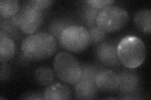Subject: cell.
<instances>
[{"instance_id": "15", "label": "cell", "mask_w": 151, "mask_h": 100, "mask_svg": "<svg viewBox=\"0 0 151 100\" xmlns=\"http://www.w3.org/2000/svg\"><path fill=\"white\" fill-rule=\"evenodd\" d=\"M19 5L17 0H1L0 1L1 16L4 20L12 19L18 13Z\"/></svg>"}, {"instance_id": "9", "label": "cell", "mask_w": 151, "mask_h": 100, "mask_svg": "<svg viewBox=\"0 0 151 100\" xmlns=\"http://www.w3.org/2000/svg\"><path fill=\"white\" fill-rule=\"evenodd\" d=\"M75 97L81 99H91L94 98L98 92L95 79L90 78H80L75 84Z\"/></svg>"}, {"instance_id": "22", "label": "cell", "mask_w": 151, "mask_h": 100, "mask_svg": "<svg viewBox=\"0 0 151 100\" xmlns=\"http://www.w3.org/2000/svg\"><path fill=\"white\" fill-rule=\"evenodd\" d=\"M24 99H43L44 97H41V94L38 93H30L28 95H26Z\"/></svg>"}, {"instance_id": "2", "label": "cell", "mask_w": 151, "mask_h": 100, "mask_svg": "<svg viewBox=\"0 0 151 100\" xmlns=\"http://www.w3.org/2000/svg\"><path fill=\"white\" fill-rule=\"evenodd\" d=\"M117 55L120 63L127 68L134 69L143 63L146 57V48L139 38L127 36L117 45Z\"/></svg>"}, {"instance_id": "21", "label": "cell", "mask_w": 151, "mask_h": 100, "mask_svg": "<svg viewBox=\"0 0 151 100\" xmlns=\"http://www.w3.org/2000/svg\"><path fill=\"white\" fill-rule=\"evenodd\" d=\"M28 2L32 6L44 11L45 9L48 8L54 3V1H51V0H34V1H30Z\"/></svg>"}, {"instance_id": "6", "label": "cell", "mask_w": 151, "mask_h": 100, "mask_svg": "<svg viewBox=\"0 0 151 100\" xmlns=\"http://www.w3.org/2000/svg\"><path fill=\"white\" fill-rule=\"evenodd\" d=\"M44 20V11L28 2L20 11L11 19L13 25L25 34L30 35L39 29Z\"/></svg>"}, {"instance_id": "14", "label": "cell", "mask_w": 151, "mask_h": 100, "mask_svg": "<svg viewBox=\"0 0 151 100\" xmlns=\"http://www.w3.org/2000/svg\"><path fill=\"white\" fill-rule=\"evenodd\" d=\"M76 25L73 21L66 18L56 19L52 21L49 26V31L50 34L53 36L55 38L58 39L62 32L66 28Z\"/></svg>"}, {"instance_id": "12", "label": "cell", "mask_w": 151, "mask_h": 100, "mask_svg": "<svg viewBox=\"0 0 151 100\" xmlns=\"http://www.w3.org/2000/svg\"><path fill=\"white\" fill-rule=\"evenodd\" d=\"M0 40V60L1 63L11 59L15 52V43L6 33L1 30Z\"/></svg>"}, {"instance_id": "11", "label": "cell", "mask_w": 151, "mask_h": 100, "mask_svg": "<svg viewBox=\"0 0 151 100\" xmlns=\"http://www.w3.org/2000/svg\"><path fill=\"white\" fill-rule=\"evenodd\" d=\"M44 99L61 100L70 99L72 97L70 89L67 86L61 83L50 84L44 93Z\"/></svg>"}, {"instance_id": "20", "label": "cell", "mask_w": 151, "mask_h": 100, "mask_svg": "<svg viewBox=\"0 0 151 100\" xmlns=\"http://www.w3.org/2000/svg\"><path fill=\"white\" fill-rule=\"evenodd\" d=\"M1 31L6 33V34L9 36V35L12 36H16L17 35V28L13 25L12 21H1ZM10 37V36H9Z\"/></svg>"}, {"instance_id": "4", "label": "cell", "mask_w": 151, "mask_h": 100, "mask_svg": "<svg viewBox=\"0 0 151 100\" xmlns=\"http://www.w3.org/2000/svg\"><path fill=\"white\" fill-rule=\"evenodd\" d=\"M54 68L59 79L67 84L74 85L81 78V66L75 57L68 52H60L55 56Z\"/></svg>"}, {"instance_id": "1", "label": "cell", "mask_w": 151, "mask_h": 100, "mask_svg": "<svg viewBox=\"0 0 151 100\" xmlns=\"http://www.w3.org/2000/svg\"><path fill=\"white\" fill-rule=\"evenodd\" d=\"M55 38L49 33H40L27 37L23 41L22 50L27 58L42 60L52 56L56 51Z\"/></svg>"}, {"instance_id": "7", "label": "cell", "mask_w": 151, "mask_h": 100, "mask_svg": "<svg viewBox=\"0 0 151 100\" xmlns=\"http://www.w3.org/2000/svg\"><path fill=\"white\" fill-rule=\"evenodd\" d=\"M96 84L98 90L104 92H113L118 89L120 84L119 74L114 71L102 69L96 77Z\"/></svg>"}, {"instance_id": "19", "label": "cell", "mask_w": 151, "mask_h": 100, "mask_svg": "<svg viewBox=\"0 0 151 100\" xmlns=\"http://www.w3.org/2000/svg\"><path fill=\"white\" fill-rule=\"evenodd\" d=\"M86 3L94 8L102 9L111 6V4L114 3V1L113 0H88Z\"/></svg>"}, {"instance_id": "13", "label": "cell", "mask_w": 151, "mask_h": 100, "mask_svg": "<svg viewBox=\"0 0 151 100\" xmlns=\"http://www.w3.org/2000/svg\"><path fill=\"white\" fill-rule=\"evenodd\" d=\"M134 21L135 25L140 31L150 34L151 32L150 9H142L138 11L135 16Z\"/></svg>"}, {"instance_id": "5", "label": "cell", "mask_w": 151, "mask_h": 100, "mask_svg": "<svg viewBox=\"0 0 151 100\" xmlns=\"http://www.w3.org/2000/svg\"><path fill=\"white\" fill-rule=\"evenodd\" d=\"M129 14L125 9L110 6L102 9L96 20V26L105 33L122 30L129 21Z\"/></svg>"}, {"instance_id": "18", "label": "cell", "mask_w": 151, "mask_h": 100, "mask_svg": "<svg viewBox=\"0 0 151 100\" xmlns=\"http://www.w3.org/2000/svg\"><path fill=\"white\" fill-rule=\"evenodd\" d=\"M89 31V35H90L91 43L93 45H98L101 43L106 37V33L99 29L96 26L91 28L90 31Z\"/></svg>"}, {"instance_id": "17", "label": "cell", "mask_w": 151, "mask_h": 100, "mask_svg": "<svg viewBox=\"0 0 151 100\" xmlns=\"http://www.w3.org/2000/svg\"><path fill=\"white\" fill-rule=\"evenodd\" d=\"M101 10V9L94 8L88 3L83 8V18L85 23L90 28L96 26V18Z\"/></svg>"}, {"instance_id": "16", "label": "cell", "mask_w": 151, "mask_h": 100, "mask_svg": "<svg viewBox=\"0 0 151 100\" xmlns=\"http://www.w3.org/2000/svg\"><path fill=\"white\" fill-rule=\"evenodd\" d=\"M36 82L42 86H48L54 82V74L52 70L49 68L40 67L35 72Z\"/></svg>"}, {"instance_id": "8", "label": "cell", "mask_w": 151, "mask_h": 100, "mask_svg": "<svg viewBox=\"0 0 151 100\" xmlns=\"http://www.w3.org/2000/svg\"><path fill=\"white\" fill-rule=\"evenodd\" d=\"M96 55L98 59L106 66H116L120 63L117 55V46L111 43H103L99 45Z\"/></svg>"}, {"instance_id": "3", "label": "cell", "mask_w": 151, "mask_h": 100, "mask_svg": "<svg viewBox=\"0 0 151 100\" xmlns=\"http://www.w3.org/2000/svg\"><path fill=\"white\" fill-rule=\"evenodd\" d=\"M59 45L72 53H81L91 44L89 31L86 28L73 25L65 29L58 39Z\"/></svg>"}, {"instance_id": "10", "label": "cell", "mask_w": 151, "mask_h": 100, "mask_svg": "<svg viewBox=\"0 0 151 100\" xmlns=\"http://www.w3.org/2000/svg\"><path fill=\"white\" fill-rule=\"evenodd\" d=\"M120 84L119 89L120 93L130 96L138 88L139 78L135 73L130 71H124L119 74Z\"/></svg>"}]
</instances>
